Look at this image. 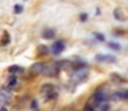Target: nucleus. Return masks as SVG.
<instances>
[{
    "mask_svg": "<svg viewBox=\"0 0 128 111\" xmlns=\"http://www.w3.org/2000/svg\"><path fill=\"white\" fill-rule=\"evenodd\" d=\"M106 99H108V91H106L104 87H101V88H98L94 92L93 98H91V103L96 107H98V106H101V104L105 103Z\"/></svg>",
    "mask_w": 128,
    "mask_h": 111,
    "instance_id": "1",
    "label": "nucleus"
},
{
    "mask_svg": "<svg viewBox=\"0 0 128 111\" xmlns=\"http://www.w3.org/2000/svg\"><path fill=\"white\" fill-rule=\"evenodd\" d=\"M89 77V69L83 68V69H78L72 73V81L75 83H82Z\"/></svg>",
    "mask_w": 128,
    "mask_h": 111,
    "instance_id": "2",
    "label": "nucleus"
},
{
    "mask_svg": "<svg viewBox=\"0 0 128 111\" xmlns=\"http://www.w3.org/2000/svg\"><path fill=\"white\" fill-rule=\"evenodd\" d=\"M45 71H46V64H44V62H36L30 67V73L34 74V76L45 73Z\"/></svg>",
    "mask_w": 128,
    "mask_h": 111,
    "instance_id": "3",
    "label": "nucleus"
},
{
    "mask_svg": "<svg viewBox=\"0 0 128 111\" xmlns=\"http://www.w3.org/2000/svg\"><path fill=\"white\" fill-rule=\"evenodd\" d=\"M11 102V92L10 88H3L0 89V104H3V107H6V104H8Z\"/></svg>",
    "mask_w": 128,
    "mask_h": 111,
    "instance_id": "4",
    "label": "nucleus"
},
{
    "mask_svg": "<svg viewBox=\"0 0 128 111\" xmlns=\"http://www.w3.org/2000/svg\"><path fill=\"white\" fill-rule=\"evenodd\" d=\"M96 61L97 62H108V64H114L117 60L114 56L112 54H97L96 56Z\"/></svg>",
    "mask_w": 128,
    "mask_h": 111,
    "instance_id": "5",
    "label": "nucleus"
},
{
    "mask_svg": "<svg viewBox=\"0 0 128 111\" xmlns=\"http://www.w3.org/2000/svg\"><path fill=\"white\" fill-rule=\"evenodd\" d=\"M64 47H66V43H64V41H56L53 45H52V47H50V52L53 53L54 56H59V54H62V52L64 50Z\"/></svg>",
    "mask_w": 128,
    "mask_h": 111,
    "instance_id": "6",
    "label": "nucleus"
},
{
    "mask_svg": "<svg viewBox=\"0 0 128 111\" xmlns=\"http://www.w3.org/2000/svg\"><path fill=\"white\" fill-rule=\"evenodd\" d=\"M60 72V65L59 64H52V65H48L46 67V71L45 73L48 74L49 77H56Z\"/></svg>",
    "mask_w": 128,
    "mask_h": 111,
    "instance_id": "7",
    "label": "nucleus"
},
{
    "mask_svg": "<svg viewBox=\"0 0 128 111\" xmlns=\"http://www.w3.org/2000/svg\"><path fill=\"white\" fill-rule=\"evenodd\" d=\"M54 34H56L54 29H52V27H46V29L42 30L41 37L44 38V39H53V38H54Z\"/></svg>",
    "mask_w": 128,
    "mask_h": 111,
    "instance_id": "8",
    "label": "nucleus"
},
{
    "mask_svg": "<svg viewBox=\"0 0 128 111\" xmlns=\"http://www.w3.org/2000/svg\"><path fill=\"white\" fill-rule=\"evenodd\" d=\"M53 91H56L53 84H49V83L42 84V87H41V92H42V94L48 95V94H50V92H53Z\"/></svg>",
    "mask_w": 128,
    "mask_h": 111,
    "instance_id": "9",
    "label": "nucleus"
},
{
    "mask_svg": "<svg viewBox=\"0 0 128 111\" xmlns=\"http://www.w3.org/2000/svg\"><path fill=\"white\" fill-rule=\"evenodd\" d=\"M10 41H11L10 33H8V31H4V33H3L2 39H0V45H2V46H6V45H8V43H10Z\"/></svg>",
    "mask_w": 128,
    "mask_h": 111,
    "instance_id": "10",
    "label": "nucleus"
},
{
    "mask_svg": "<svg viewBox=\"0 0 128 111\" xmlns=\"http://www.w3.org/2000/svg\"><path fill=\"white\" fill-rule=\"evenodd\" d=\"M112 100H124V91H116L110 95Z\"/></svg>",
    "mask_w": 128,
    "mask_h": 111,
    "instance_id": "11",
    "label": "nucleus"
},
{
    "mask_svg": "<svg viewBox=\"0 0 128 111\" xmlns=\"http://www.w3.org/2000/svg\"><path fill=\"white\" fill-rule=\"evenodd\" d=\"M8 72H10L11 74H16V73H20V72H23V68L20 67V65H12V67L8 68Z\"/></svg>",
    "mask_w": 128,
    "mask_h": 111,
    "instance_id": "12",
    "label": "nucleus"
},
{
    "mask_svg": "<svg viewBox=\"0 0 128 111\" xmlns=\"http://www.w3.org/2000/svg\"><path fill=\"white\" fill-rule=\"evenodd\" d=\"M113 16H114L116 20H124V19H126V16H124L123 11L118 10V8H116V10L113 11Z\"/></svg>",
    "mask_w": 128,
    "mask_h": 111,
    "instance_id": "13",
    "label": "nucleus"
},
{
    "mask_svg": "<svg viewBox=\"0 0 128 111\" xmlns=\"http://www.w3.org/2000/svg\"><path fill=\"white\" fill-rule=\"evenodd\" d=\"M18 80H16V76L12 74V76H10V79H8V88H14L15 85H16Z\"/></svg>",
    "mask_w": 128,
    "mask_h": 111,
    "instance_id": "14",
    "label": "nucleus"
},
{
    "mask_svg": "<svg viewBox=\"0 0 128 111\" xmlns=\"http://www.w3.org/2000/svg\"><path fill=\"white\" fill-rule=\"evenodd\" d=\"M106 46L110 47L112 50H116V52H118V50L121 49L120 43H116V42H108V43H106Z\"/></svg>",
    "mask_w": 128,
    "mask_h": 111,
    "instance_id": "15",
    "label": "nucleus"
},
{
    "mask_svg": "<svg viewBox=\"0 0 128 111\" xmlns=\"http://www.w3.org/2000/svg\"><path fill=\"white\" fill-rule=\"evenodd\" d=\"M57 96H59V94H57L56 91H53V92H50V94H48L46 95V102H50V100H56Z\"/></svg>",
    "mask_w": 128,
    "mask_h": 111,
    "instance_id": "16",
    "label": "nucleus"
},
{
    "mask_svg": "<svg viewBox=\"0 0 128 111\" xmlns=\"http://www.w3.org/2000/svg\"><path fill=\"white\" fill-rule=\"evenodd\" d=\"M108 110H109V103H106V102L101 106L96 107V111H108Z\"/></svg>",
    "mask_w": 128,
    "mask_h": 111,
    "instance_id": "17",
    "label": "nucleus"
},
{
    "mask_svg": "<svg viewBox=\"0 0 128 111\" xmlns=\"http://www.w3.org/2000/svg\"><path fill=\"white\" fill-rule=\"evenodd\" d=\"M38 52L41 53L42 56H46V54H49V49H48L46 46H40V47H38Z\"/></svg>",
    "mask_w": 128,
    "mask_h": 111,
    "instance_id": "18",
    "label": "nucleus"
},
{
    "mask_svg": "<svg viewBox=\"0 0 128 111\" xmlns=\"http://www.w3.org/2000/svg\"><path fill=\"white\" fill-rule=\"evenodd\" d=\"M22 11H23V5H20V4L14 5V12L15 14H22Z\"/></svg>",
    "mask_w": 128,
    "mask_h": 111,
    "instance_id": "19",
    "label": "nucleus"
},
{
    "mask_svg": "<svg viewBox=\"0 0 128 111\" xmlns=\"http://www.w3.org/2000/svg\"><path fill=\"white\" fill-rule=\"evenodd\" d=\"M112 79L116 80V81H126V79H123V77L120 76V74H117V73H112Z\"/></svg>",
    "mask_w": 128,
    "mask_h": 111,
    "instance_id": "20",
    "label": "nucleus"
},
{
    "mask_svg": "<svg viewBox=\"0 0 128 111\" xmlns=\"http://www.w3.org/2000/svg\"><path fill=\"white\" fill-rule=\"evenodd\" d=\"M94 38H96L97 41H100V42H104V41H105V37H104L101 33H94Z\"/></svg>",
    "mask_w": 128,
    "mask_h": 111,
    "instance_id": "21",
    "label": "nucleus"
},
{
    "mask_svg": "<svg viewBox=\"0 0 128 111\" xmlns=\"http://www.w3.org/2000/svg\"><path fill=\"white\" fill-rule=\"evenodd\" d=\"M30 109H32L33 111H37L38 110V103H37L36 99H33V100H32V103H30Z\"/></svg>",
    "mask_w": 128,
    "mask_h": 111,
    "instance_id": "22",
    "label": "nucleus"
},
{
    "mask_svg": "<svg viewBox=\"0 0 128 111\" xmlns=\"http://www.w3.org/2000/svg\"><path fill=\"white\" fill-rule=\"evenodd\" d=\"M87 18H89V15L87 14H80V16H79V19H80V22H86Z\"/></svg>",
    "mask_w": 128,
    "mask_h": 111,
    "instance_id": "23",
    "label": "nucleus"
},
{
    "mask_svg": "<svg viewBox=\"0 0 128 111\" xmlns=\"http://www.w3.org/2000/svg\"><path fill=\"white\" fill-rule=\"evenodd\" d=\"M84 111H96V109H94L93 106H87L86 109H84Z\"/></svg>",
    "mask_w": 128,
    "mask_h": 111,
    "instance_id": "24",
    "label": "nucleus"
},
{
    "mask_svg": "<svg viewBox=\"0 0 128 111\" xmlns=\"http://www.w3.org/2000/svg\"><path fill=\"white\" fill-rule=\"evenodd\" d=\"M124 99H128V89L124 91Z\"/></svg>",
    "mask_w": 128,
    "mask_h": 111,
    "instance_id": "25",
    "label": "nucleus"
},
{
    "mask_svg": "<svg viewBox=\"0 0 128 111\" xmlns=\"http://www.w3.org/2000/svg\"><path fill=\"white\" fill-rule=\"evenodd\" d=\"M0 111H8L7 107H0Z\"/></svg>",
    "mask_w": 128,
    "mask_h": 111,
    "instance_id": "26",
    "label": "nucleus"
}]
</instances>
